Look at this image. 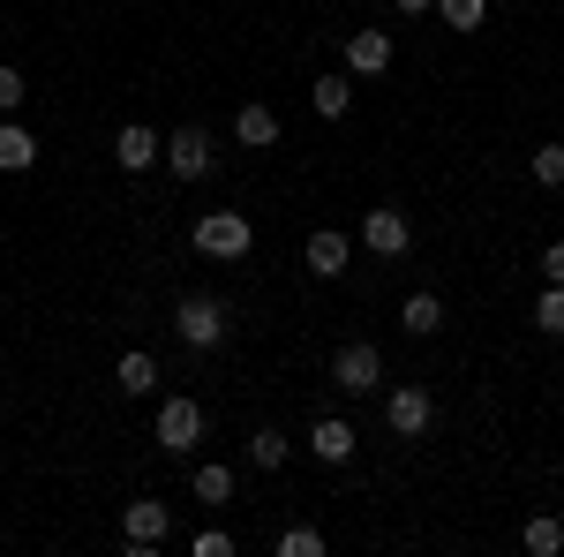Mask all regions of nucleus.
I'll return each instance as SVG.
<instances>
[{"label":"nucleus","mask_w":564,"mask_h":557,"mask_svg":"<svg viewBox=\"0 0 564 557\" xmlns=\"http://www.w3.org/2000/svg\"><path fill=\"white\" fill-rule=\"evenodd\" d=\"M166 527H174V513H166L159 497H135V505H121V550L151 557L159 543H166Z\"/></svg>","instance_id":"obj_1"},{"label":"nucleus","mask_w":564,"mask_h":557,"mask_svg":"<svg viewBox=\"0 0 564 557\" xmlns=\"http://www.w3.org/2000/svg\"><path fill=\"white\" fill-rule=\"evenodd\" d=\"M196 249H204V257H249V249H257V226L241 212H204L196 218Z\"/></svg>","instance_id":"obj_2"},{"label":"nucleus","mask_w":564,"mask_h":557,"mask_svg":"<svg viewBox=\"0 0 564 557\" xmlns=\"http://www.w3.org/2000/svg\"><path fill=\"white\" fill-rule=\"evenodd\" d=\"M174 332L188 346H218V340H226V301H218V294H181Z\"/></svg>","instance_id":"obj_3"},{"label":"nucleus","mask_w":564,"mask_h":557,"mask_svg":"<svg viewBox=\"0 0 564 557\" xmlns=\"http://www.w3.org/2000/svg\"><path fill=\"white\" fill-rule=\"evenodd\" d=\"M377 377H384V354L369 340H347L339 354H332V385L339 392H377Z\"/></svg>","instance_id":"obj_4"},{"label":"nucleus","mask_w":564,"mask_h":557,"mask_svg":"<svg viewBox=\"0 0 564 557\" xmlns=\"http://www.w3.org/2000/svg\"><path fill=\"white\" fill-rule=\"evenodd\" d=\"M166 167H174V181H204V173L218 167V151H212V136L204 129H174L166 136V151H159Z\"/></svg>","instance_id":"obj_5"},{"label":"nucleus","mask_w":564,"mask_h":557,"mask_svg":"<svg viewBox=\"0 0 564 557\" xmlns=\"http://www.w3.org/2000/svg\"><path fill=\"white\" fill-rule=\"evenodd\" d=\"M196 437H204V407H196V399H166V407H159V444H166V452H196Z\"/></svg>","instance_id":"obj_6"},{"label":"nucleus","mask_w":564,"mask_h":557,"mask_svg":"<svg viewBox=\"0 0 564 557\" xmlns=\"http://www.w3.org/2000/svg\"><path fill=\"white\" fill-rule=\"evenodd\" d=\"M414 242V226H406V212H391V204H377V212L361 218V249H377V257H399Z\"/></svg>","instance_id":"obj_7"},{"label":"nucleus","mask_w":564,"mask_h":557,"mask_svg":"<svg viewBox=\"0 0 564 557\" xmlns=\"http://www.w3.org/2000/svg\"><path fill=\"white\" fill-rule=\"evenodd\" d=\"M430 415H436V407H430V392H422V385H399V392L384 399L391 437H422V429H430Z\"/></svg>","instance_id":"obj_8"},{"label":"nucleus","mask_w":564,"mask_h":557,"mask_svg":"<svg viewBox=\"0 0 564 557\" xmlns=\"http://www.w3.org/2000/svg\"><path fill=\"white\" fill-rule=\"evenodd\" d=\"M354 444H361V437H354V422H339V415H324V422L308 429V452H316L324 468H347Z\"/></svg>","instance_id":"obj_9"},{"label":"nucleus","mask_w":564,"mask_h":557,"mask_svg":"<svg viewBox=\"0 0 564 557\" xmlns=\"http://www.w3.org/2000/svg\"><path fill=\"white\" fill-rule=\"evenodd\" d=\"M347 68H354V76H384V68H391V39L377 31V23H361V31L347 39Z\"/></svg>","instance_id":"obj_10"},{"label":"nucleus","mask_w":564,"mask_h":557,"mask_svg":"<svg viewBox=\"0 0 564 557\" xmlns=\"http://www.w3.org/2000/svg\"><path fill=\"white\" fill-rule=\"evenodd\" d=\"M234 136H241V151H271V143H279V114L249 98V106L234 114Z\"/></svg>","instance_id":"obj_11"},{"label":"nucleus","mask_w":564,"mask_h":557,"mask_svg":"<svg viewBox=\"0 0 564 557\" xmlns=\"http://www.w3.org/2000/svg\"><path fill=\"white\" fill-rule=\"evenodd\" d=\"M159 151H166V136H151V129H143V121H129V129L113 136V159H121V167H129V173H143V167H151V159H159Z\"/></svg>","instance_id":"obj_12"},{"label":"nucleus","mask_w":564,"mask_h":557,"mask_svg":"<svg viewBox=\"0 0 564 557\" xmlns=\"http://www.w3.org/2000/svg\"><path fill=\"white\" fill-rule=\"evenodd\" d=\"M23 167H39V136L0 114V173H23Z\"/></svg>","instance_id":"obj_13"},{"label":"nucleus","mask_w":564,"mask_h":557,"mask_svg":"<svg viewBox=\"0 0 564 557\" xmlns=\"http://www.w3.org/2000/svg\"><path fill=\"white\" fill-rule=\"evenodd\" d=\"M347 234H332V226H324V234H308V271H316V279H339V271H347Z\"/></svg>","instance_id":"obj_14"},{"label":"nucleus","mask_w":564,"mask_h":557,"mask_svg":"<svg viewBox=\"0 0 564 557\" xmlns=\"http://www.w3.org/2000/svg\"><path fill=\"white\" fill-rule=\"evenodd\" d=\"M143 392H159V362L143 346H129L121 354V399H143Z\"/></svg>","instance_id":"obj_15"},{"label":"nucleus","mask_w":564,"mask_h":557,"mask_svg":"<svg viewBox=\"0 0 564 557\" xmlns=\"http://www.w3.org/2000/svg\"><path fill=\"white\" fill-rule=\"evenodd\" d=\"M399 324H406L414 340H430L436 324H444V301H436V294H406V301H399Z\"/></svg>","instance_id":"obj_16"},{"label":"nucleus","mask_w":564,"mask_h":557,"mask_svg":"<svg viewBox=\"0 0 564 557\" xmlns=\"http://www.w3.org/2000/svg\"><path fill=\"white\" fill-rule=\"evenodd\" d=\"M308 98H316V114H324V121H339V114L354 106V76H316Z\"/></svg>","instance_id":"obj_17"},{"label":"nucleus","mask_w":564,"mask_h":557,"mask_svg":"<svg viewBox=\"0 0 564 557\" xmlns=\"http://www.w3.org/2000/svg\"><path fill=\"white\" fill-rule=\"evenodd\" d=\"M520 543H527L534 557H557V550H564V519H550V513H542V519H527V535H520Z\"/></svg>","instance_id":"obj_18"},{"label":"nucleus","mask_w":564,"mask_h":557,"mask_svg":"<svg viewBox=\"0 0 564 557\" xmlns=\"http://www.w3.org/2000/svg\"><path fill=\"white\" fill-rule=\"evenodd\" d=\"M234 497V468H196V505H226Z\"/></svg>","instance_id":"obj_19"},{"label":"nucleus","mask_w":564,"mask_h":557,"mask_svg":"<svg viewBox=\"0 0 564 557\" xmlns=\"http://www.w3.org/2000/svg\"><path fill=\"white\" fill-rule=\"evenodd\" d=\"M436 15H444L452 31H481V15H489V0H436Z\"/></svg>","instance_id":"obj_20"},{"label":"nucleus","mask_w":564,"mask_h":557,"mask_svg":"<svg viewBox=\"0 0 564 557\" xmlns=\"http://www.w3.org/2000/svg\"><path fill=\"white\" fill-rule=\"evenodd\" d=\"M286 452H294V444H286L279 429H257V437H249V460H257V468H286Z\"/></svg>","instance_id":"obj_21"},{"label":"nucleus","mask_w":564,"mask_h":557,"mask_svg":"<svg viewBox=\"0 0 564 557\" xmlns=\"http://www.w3.org/2000/svg\"><path fill=\"white\" fill-rule=\"evenodd\" d=\"M534 324L564 340V287H557V279H550V287H542V301H534Z\"/></svg>","instance_id":"obj_22"},{"label":"nucleus","mask_w":564,"mask_h":557,"mask_svg":"<svg viewBox=\"0 0 564 557\" xmlns=\"http://www.w3.org/2000/svg\"><path fill=\"white\" fill-rule=\"evenodd\" d=\"M279 557H324V535L316 527H286L279 535Z\"/></svg>","instance_id":"obj_23"},{"label":"nucleus","mask_w":564,"mask_h":557,"mask_svg":"<svg viewBox=\"0 0 564 557\" xmlns=\"http://www.w3.org/2000/svg\"><path fill=\"white\" fill-rule=\"evenodd\" d=\"M534 181H542V189H564V143H542V151H534Z\"/></svg>","instance_id":"obj_24"},{"label":"nucleus","mask_w":564,"mask_h":557,"mask_svg":"<svg viewBox=\"0 0 564 557\" xmlns=\"http://www.w3.org/2000/svg\"><path fill=\"white\" fill-rule=\"evenodd\" d=\"M23 90H31V84H23L15 68H0V114H15V106H23Z\"/></svg>","instance_id":"obj_25"},{"label":"nucleus","mask_w":564,"mask_h":557,"mask_svg":"<svg viewBox=\"0 0 564 557\" xmlns=\"http://www.w3.org/2000/svg\"><path fill=\"white\" fill-rule=\"evenodd\" d=\"M234 550V535H218V527H204V535H196V557H226Z\"/></svg>","instance_id":"obj_26"},{"label":"nucleus","mask_w":564,"mask_h":557,"mask_svg":"<svg viewBox=\"0 0 564 557\" xmlns=\"http://www.w3.org/2000/svg\"><path fill=\"white\" fill-rule=\"evenodd\" d=\"M542 279H557V287H564V242H550V249H542Z\"/></svg>","instance_id":"obj_27"},{"label":"nucleus","mask_w":564,"mask_h":557,"mask_svg":"<svg viewBox=\"0 0 564 557\" xmlns=\"http://www.w3.org/2000/svg\"><path fill=\"white\" fill-rule=\"evenodd\" d=\"M399 8H406V15H422V8H436V0H399Z\"/></svg>","instance_id":"obj_28"}]
</instances>
